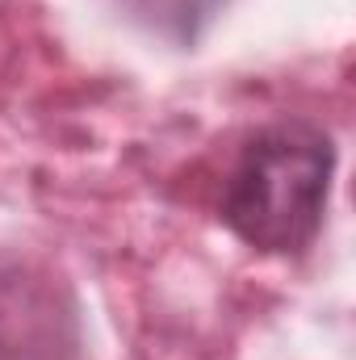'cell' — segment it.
I'll return each mask as SVG.
<instances>
[{
  "label": "cell",
  "mask_w": 356,
  "mask_h": 360,
  "mask_svg": "<svg viewBox=\"0 0 356 360\" xmlns=\"http://www.w3.org/2000/svg\"><path fill=\"white\" fill-rule=\"evenodd\" d=\"M139 21H147L160 34H172L180 42H193L197 30L214 17L218 0H126Z\"/></svg>",
  "instance_id": "7a4b0ae2"
},
{
  "label": "cell",
  "mask_w": 356,
  "mask_h": 360,
  "mask_svg": "<svg viewBox=\"0 0 356 360\" xmlns=\"http://www.w3.org/2000/svg\"><path fill=\"white\" fill-rule=\"evenodd\" d=\"M331 168V139L306 122H285L256 134L227 180V226L260 252L306 248L323 222Z\"/></svg>",
  "instance_id": "6da1fadb"
}]
</instances>
